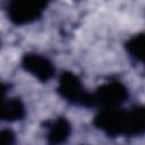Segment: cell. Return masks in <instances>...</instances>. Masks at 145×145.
<instances>
[{"mask_svg":"<svg viewBox=\"0 0 145 145\" xmlns=\"http://www.w3.org/2000/svg\"><path fill=\"white\" fill-rule=\"evenodd\" d=\"M43 8L42 3L39 2H15L11 6V14L15 19L18 22L20 20H28L37 16L39 11Z\"/></svg>","mask_w":145,"mask_h":145,"instance_id":"obj_1","label":"cell"}]
</instances>
